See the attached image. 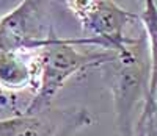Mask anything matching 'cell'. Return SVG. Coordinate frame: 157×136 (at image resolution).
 Here are the masks:
<instances>
[{"label": "cell", "mask_w": 157, "mask_h": 136, "mask_svg": "<svg viewBox=\"0 0 157 136\" xmlns=\"http://www.w3.org/2000/svg\"><path fill=\"white\" fill-rule=\"evenodd\" d=\"M3 50V46H2V39H0V52Z\"/></svg>", "instance_id": "cell-8"}, {"label": "cell", "mask_w": 157, "mask_h": 136, "mask_svg": "<svg viewBox=\"0 0 157 136\" xmlns=\"http://www.w3.org/2000/svg\"><path fill=\"white\" fill-rule=\"evenodd\" d=\"M36 89V64L33 52H0V91L14 94Z\"/></svg>", "instance_id": "cell-6"}, {"label": "cell", "mask_w": 157, "mask_h": 136, "mask_svg": "<svg viewBox=\"0 0 157 136\" xmlns=\"http://www.w3.org/2000/svg\"><path fill=\"white\" fill-rule=\"evenodd\" d=\"M132 136H157V85H149L148 92L143 99L141 114L134 127Z\"/></svg>", "instance_id": "cell-7"}, {"label": "cell", "mask_w": 157, "mask_h": 136, "mask_svg": "<svg viewBox=\"0 0 157 136\" xmlns=\"http://www.w3.org/2000/svg\"><path fill=\"white\" fill-rule=\"evenodd\" d=\"M93 124L88 110H49L19 113L0 119V136H72Z\"/></svg>", "instance_id": "cell-5"}, {"label": "cell", "mask_w": 157, "mask_h": 136, "mask_svg": "<svg viewBox=\"0 0 157 136\" xmlns=\"http://www.w3.org/2000/svg\"><path fill=\"white\" fill-rule=\"evenodd\" d=\"M33 53L36 89L22 113H41L52 108L57 92L71 77L91 69H101L113 58L115 50H105L101 41L94 38L64 39L54 31L47 44Z\"/></svg>", "instance_id": "cell-1"}, {"label": "cell", "mask_w": 157, "mask_h": 136, "mask_svg": "<svg viewBox=\"0 0 157 136\" xmlns=\"http://www.w3.org/2000/svg\"><path fill=\"white\" fill-rule=\"evenodd\" d=\"M74 14L88 38L101 41L105 50L121 52L134 41L124 30L129 24L138 22V14L121 8L113 0H86Z\"/></svg>", "instance_id": "cell-4"}, {"label": "cell", "mask_w": 157, "mask_h": 136, "mask_svg": "<svg viewBox=\"0 0 157 136\" xmlns=\"http://www.w3.org/2000/svg\"><path fill=\"white\" fill-rule=\"evenodd\" d=\"M101 69L105 71L104 77L113 96L118 131L121 136H132L134 108L143 102L157 72L155 53L149 50L146 35L141 33L121 52H115Z\"/></svg>", "instance_id": "cell-2"}, {"label": "cell", "mask_w": 157, "mask_h": 136, "mask_svg": "<svg viewBox=\"0 0 157 136\" xmlns=\"http://www.w3.org/2000/svg\"><path fill=\"white\" fill-rule=\"evenodd\" d=\"M54 31L47 0H22L0 19L3 50L35 52L47 44Z\"/></svg>", "instance_id": "cell-3"}]
</instances>
